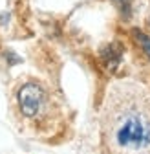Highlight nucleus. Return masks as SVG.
<instances>
[{
  "instance_id": "1",
  "label": "nucleus",
  "mask_w": 150,
  "mask_h": 154,
  "mask_svg": "<svg viewBox=\"0 0 150 154\" xmlns=\"http://www.w3.org/2000/svg\"><path fill=\"white\" fill-rule=\"evenodd\" d=\"M101 154H150V92L123 79L106 90L99 116Z\"/></svg>"
},
{
  "instance_id": "2",
  "label": "nucleus",
  "mask_w": 150,
  "mask_h": 154,
  "mask_svg": "<svg viewBox=\"0 0 150 154\" xmlns=\"http://www.w3.org/2000/svg\"><path fill=\"white\" fill-rule=\"evenodd\" d=\"M15 105L24 123L37 132H50L61 118L59 105L53 99L51 90L37 79L20 83L15 92Z\"/></svg>"
},
{
  "instance_id": "3",
  "label": "nucleus",
  "mask_w": 150,
  "mask_h": 154,
  "mask_svg": "<svg viewBox=\"0 0 150 154\" xmlns=\"http://www.w3.org/2000/svg\"><path fill=\"white\" fill-rule=\"evenodd\" d=\"M99 57H101V63L106 66V70L114 72L117 68V64L121 63V57H123V48L117 42H110L104 44L99 50Z\"/></svg>"
},
{
  "instance_id": "4",
  "label": "nucleus",
  "mask_w": 150,
  "mask_h": 154,
  "mask_svg": "<svg viewBox=\"0 0 150 154\" xmlns=\"http://www.w3.org/2000/svg\"><path fill=\"white\" fill-rule=\"evenodd\" d=\"M132 37H134V41L141 46V50L145 51V55L148 57V61H150V37L145 31H141L139 28H134L132 29Z\"/></svg>"
},
{
  "instance_id": "5",
  "label": "nucleus",
  "mask_w": 150,
  "mask_h": 154,
  "mask_svg": "<svg viewBox=\"0 0 150 154\" xmlns=\"http://www.w3.org/2000/svg\"><path fill=\"white\" fill-rule=\"evenodd\" d=\"M110 2L117 8L123 18H130V15H132V0H110Z\"/></svg>"
},
{
  "instance_id": "6",
  "label": "nucleus",
  "mask_w": 150,
  "mask_h": 154,
  "mask_svg": "<svg viewBox=\"0 0 150 154\" xmlns=\"http://www.w3.org/2000/svg\"><path fill=\"white\" fill-rule=\"evenodd\" d=\"M148 24H150V18H148Z\"/></svg>"
}]
</instances>
